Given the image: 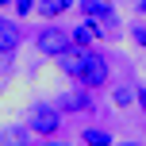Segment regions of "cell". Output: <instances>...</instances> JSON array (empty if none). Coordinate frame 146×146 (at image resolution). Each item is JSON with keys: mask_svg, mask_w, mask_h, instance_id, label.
<instances>
[{"mask_svg": "<svg viewBox=\"0 0 146 146\" xmlns=\"http://www.w3.org/2000/svg\"><path fill=\"white\" fill-rule=\"evenodd\" d=\"M58 66L62 73H69L73 81H77L81 88H104L108 85V77H111V66H108V58L104 54H96V50H81V46H73V50H66L58 58Z\"/></svg>", "mask_w": 146, "mask_h": 146, "instance_id": "6da1fadb", "label": "cell"}, {"mask_svg": "<svg viewBox=\"0 0 146 146\" xmlns=\"http://www.w3.org/2000/svg\"><path fill=\"white\" fill-rule=\"evenodd\" d=\"M23 123H27L31 135H38V139H54V135L62 131V111H58V104H31L27 115H23Z\"/></svg>", "mask_w": 146, "mask_h": 146, "instance_id": "7a4b0ae2", "label": "cell"}, {"mask_svg": "<svg viewBox=\"0 0 146 146\" xmlns=\"http://www.w3.org/2000/svg\"><path fill=\"white\" fill-rule=\"evenodd\" d=\"M77 12L81 19H92L104 27V35H119V19H115V8L108 0H77Z\"/></svg>", "mask_w": 146, "mask_h": 146, "instance_id": "3957f363", "label": "cell"}, {"mask_svg": "<svg viewBox=\"0 0 146 146\" xmlns=\"http://www.w3.org/2000/svg\"><path fill=\"white\" fill-rule=\"evenodd\" d=\"M35 46H38V54H46V58H62L66 50H73V38H69V31L58 27V23H46V27L35 35Z\"/></svg>", "mask_w": 146, "mask_h": 146, "instance_id": "277c9868", "label": "cell"}, {"mask_svg": "<svg viewBox=\"0 0 146 146\" xmlns=\"http://www.w3.org/2000/svg\"><path fill=\"white\" fill-rule=\"evenodd\" d=\"M69 38H73V46H81V50H92V46L104 38V27L92 23V19H85V23H77V27L69 31Z\"/></svg>", "mask_w": 146, "mask_h": 146, "instance_id": "5b68a950", "label": "cell"}, {"mask_svg": "<svg viewBox=\"0 0 146 146\" xmlns=\"http://www.w3.org/2000/svg\"><path fill=\"white\" fill-rule=\"evenodd\" d=\"M54 104H58V111H62V115H66V111H88V108H92V96H88V88H81V85H77L73 92L58 96Z\"/></svg>", "mask_w": 146, "mask_h": 146, "instance_id": "8992f818", "label": "cell"}, {"mask_svg": "<svg viewBox=\"0 0 146 146\" xmlns=\"http://www.w3.org/2000/svg\"><path fill=\"white\" fill-rule=\"evenodd\" d=\"M0 146H35V135L27 123H8L0 127Z\"/></svg>", "mask_w": 146, "mask_h": 146, "instance_id": "52a82bcc", "label": "cell"}, {"mask_svg": "<svg viewBox=\"0 0 146 146\" xmlns=\"http://www.w3.org/2000/svg\"><path fill=\"white\" fill-rule=\"evenodd\" d=\"M19 42H23V31H19V23H12L8 15H0V54H12Z\"/></svg>", "mask_w": 146, "mask_h": 146, "instance_id": "ba28073f", "label": "cell"}, {"mask_svg": "<svg viewBox=\"0 0 146 146\" xmlns=\"http://www.w3.org/2000/svg\"><path fill=\"white\" fill-rule=\"evenodd\" d=\"M73 8H77V0H38V8L35 12L38 15H46V19H58V15H66V12H73Z\"/></svg>", "mask_w": 146, "mask_h": 146, "instance_id": "9c48e42d", "label": "cell"}, {"mask_svg": "<svg viewBox=\"0 0 146 146\" xmlns=\"http://www.w3.org/2000/svg\"><path fill=\"white\" fill-rule=\"evenodd\" d=\"M85 146H111V135L104 131V127H85Z\"/></svg>", "mask_w": 146, "mask_h": 146, "instance_id": "30bf717a", "label": "cell"}, {"mask_svg": "<svg viewBox=\"0 0 146 146\" xmlns=\"http://www.w3.org/2000/svg\"><path fill=\"white\" fill-rule=\"evenodd\" d=\"M111 104H115V108H131L135 104V88L131 85H115L111 88Z\"/></svg>", "mask_w": 146, "mask_h": 146, "instance_id": "8fae6325", "label": "cell"}, {"mask_svg": "<svg viewBox=\"0 0 146 146\" xmlns=\"http://www.w3.org/2000/svg\"><path fill=\"white\" fill-rule=\"evenodd\" d=\"M12 8H15V15H31L38 8V0H12Z\"/></svg>", "mask_w": 146, "mask_h": 146, "instance_id": "7c38bea8", "label": "cell"}, {"mask_svg": "<svg viewBox=\"0 0 146 146\" xmlns=\"http://www.w3.org/2000/svg\"><path fill=\"white\" fill-rule=\"evenodd\" d=\"M131 38H135V42L146 50V23H135V27H131Z\"/></svg>", "mask_w": 146, "mask_h": 146, "instance_id": "4fadbf2b", "label": "cell"}, {"mask_svg": "<svg viewBox=\"0 0 146 146\" xmlns=\"http://www.w3.org/2000/svg\"><path fill=\"white\" fill-rule=\"evenodd\" d=\"M38 146H69V142H58V139H46V142H38Z\"/></svg>", "mask_w": 146, "mask_h": 146, "instance_id": "5bb4252c", "label": "cell"}, {"mask_svg": "<svg viewBox=\"0 0 146 146\" xmlns=\"http://www.w3.org/2000/svg\"><path fill=\"white\" fill-rule=\"evenodd\" d=\"M139 15H142V19H146V0H139Z\"/></svg>", "mask_w": 146, "mask_h": 146, "instance_id": "9a60e30c", "label": "cell"}, {"mask_svg": "<svg viewBox=\"0 0 146 146\" xmlns=\"http://www.w3.org/2000/svg\"><path fill=\"white\" fill-rule=\"evenodd\" d=\"M0 8H12V0H0Z\"/></svg>", "mask_w": 146, "mask_h": 146, "instance_id": "2e32d148", "label": "cell"}, {"mask_svg": "<svg viewBox=\"0 0 146 146\" xmlns=\"http://www.w3.org/2000/svg\"><path fill=\"white\" fill-rule=\"evenodd\" d=\"M111 146H115V142H111ZM119 146H139V142H119Z\"/></svg>", "mask_w": 146, "mask_h": 146, "instance_id": "e0dca14e", "label": "cell"}]
</instances>
